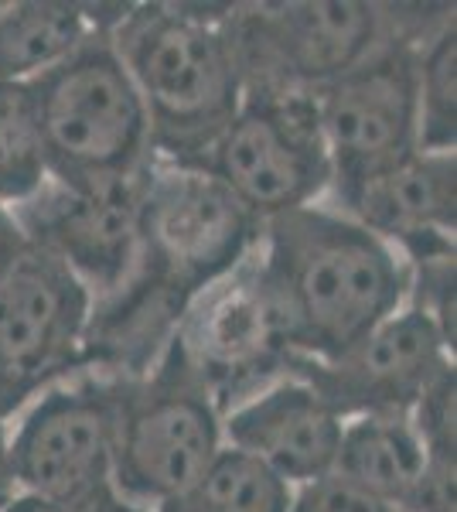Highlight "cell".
Listing matches in <instances>:
<instances>
[{
    "label": "cell",
    "mask_w": 457,
    "mask_h": 512,
    "mask_svg": "<svg viewBox=\"0 0 457 512\" xmlns=\"http://www.w3.org/2000/svg\"><path fill=\"white\" fill-rule=\"evenodd\" d=\"M256 274L290 359H338L410 297V263L321 205L263 222Z\"/></svg>",
    "instance_id": "1"
},
{
    "label": "cell",
    "mask_w": 457,
    "mask_h": 512,
    "mask_svg": "<svg viewBox=\"0 0 457 512\" xmlns=\"http://www.w3.org/2000/svg\"><path fill=\"white\" fill-rule=\"evenodd\" d=\"M110 38L144 99L154 158L195 164L243 103L229 7H127Z\"/></svg>",
    "instance_id": "2"
},
{
    "label": "cell",
    "mask_w": 457,
    "mask_h": 512,
    "mask_svg": "<svg viewBox=\"0 0 457 512\" xmlns=\"http://www.w3.org/2000/svg\"><path fill=\"white\" fill-rule=\"evenodd\" d=\"M48 171L58 181L130 175L154 158L151 120L110 28L31 79Z\"/></svg>",
    "instance_id": "3"
},
{
    "label": "cell",
    "mask_w": 457,
    "mask_h": 512,
    "mask_svg": "<svg viewBox=\"0 0 457 512\" xmlns=\"http://www.w3.org/2000/svg\"><path fill=\"white\" fill-rule=\"evenodd\" d=\"M430 7H423L427 14ZM406 14L393 4H355V0H307V4H249L229 7V35L236 48L239 79L246 86L290 82L321 89L389 38H423L454 7L437 18Z\"/></svg>",
    "instance_id": "4"
},
{
    "label": "cell",
    "mask_w": 457,
    "mask_h": 512,
    "mask_svg": "<svg viewBox=\"0 0 457 512\" xmlns=\"http://www.w3.org/2000/svg\"><path fill=\"white\" fill-rule=\"evenodd\" d=\"M195 164L260 222L314 205L331 188L318 89L290 82L246 86L239 113Z\"/></svg>",
    "instance_id": "5"
},
{
    "label": "cell",
    "mask_w": 457,
    "mask_h": 512,
    "mask_svg": "<svg viewBox=\"0 0 457 512\" xmlns=\"http://www.w3.org/2000/svg\"><path fill=\"white\" fill-rule=\"evenodd\" d=\"M222 444L219 403L171 342L151 373L123 379L113 492L130 509L154 512L185 492L212 465Z\"/></svg>",
    "instance_id": "6"
},
{
    "label": "cell",
    "mask_w": 457,
    "mask_h": 512,
    "mask_svg": "<svg viewBox=\"0 0 457 512\" xmlns=\"http://www.w3.org/2000/svg\"><path fill=\"white\" fill-rule=\"evenodd\" d=\"M263 222L198 164L151 158L140 198V267L181 297L229 277L260 246Z\"/></svg>",
    "instance_id": "7"
},
{
    "label": "cell",
    "mask_w": 457,
    "mask_h": 512,
    "mask_svg": "<svg viewBox=\"0 0 457 512\" xmlns=\"http://www.w3.org/2000/svg\"><path fill=\"white\" fill-rule=\"evenodd\" d=\"M123 379L93 376L45 386L11 434V475L18 492L82 506L110 499L116 420Z\"/></svg>",
    "instance_id": "8"
},
{
    "label": "cell",
    "mask_w": 457,
    "mask_h": 512,
    "mask_svg": "<svg viewBox=\"0 0 457 512\" xmlns=\"http://www.w3.org/2000/svg\"><path fill=\"white\" fill-rule=\"evenodd\" d=\"M417 41L389 38L365 62L318 89L331 192L338 202L362 181L417 154Z\"/></svg>",
    "instance_id": "9"
},
{
    "label": "cell",
    "mask_w": 457,
    "mask_h": 512,
    "mask_svg": "<svg viewBox=\"0 0 457 512\" xmlns=\"http://www.w3.org/2000/svg\"><path fill=\"white\" fill-rule=\"evenodd\" d=\"M147 164L130 175L48 178L31 202L14 209L28 243L58 256L89 287L93 301L120 291L140 263V198Z\"/></svg>",
    "instance_id": "10"
},
{
    "label": "cell",
    "mask_w": 457,
    "mask_h": 512,
    "mask_svg": "<svg viewBox=\"0 0 457 512\" xmlns=\"http://www.w3.org/2000/svg\"><path fill=\"white\" fill-rule=\"evenodd\" d=\"M171 342L219 410L287 376L290 349L256 274V250L229 277L191 297Z\"/></svg>",
    "instance_id": "11"
},
{
    "label": "cell",
    "mask_w": 457,
    "mask_h": 512,
    "mask_svg": "<svg viewBox=\"0 0 457 512\" xmlns=\"http://www.w3.org/2000/svg\"><path fill=\"white\" fill-rule=\"evenodd\" d=\"M444 338L417 308H400L338 359H290L287 373L314 386L345 420L410 417L430 383L454 366Z\"/></svg>",
    "instance_id": "12"
},
{
    "label": "cell",
    "mask_w": 457,
    "mask_h": 512,
    "mask_svg": "<svg viewBox=\"0 0 457 512\" xmlns=\"http://www.w3.org/2000/svg\"><path fill=\"white\" fill-rule=\"evenodd\" d=\"M93 294L58 256L28 243L0 277V362L35 396L86 352Z\"/></svg>",
    "instance_id": "13"
},
{
    "label": "cell",
    "mask_w": 457,
    "mask_h": 512,
    "mask_svg": "<svg viewBox=\"0 0 457 512\" xmlns=\"http://www.w3.org/2000/svg\"><path fill=\"white\" fill-rule=\"evenodd\" d=\"M345 417L297 376H280L229 407L222 441L249 454L290 489L335 472Z\"/></svg>",
    "instance_id": "14"
},
{
    "label": "cell",
    "mask_w": 457,
    "mask_h": 512,
    "mask_svg": "<svg viewBox=\"0 0 457 512\" xmlns=\"http://www.w3.org/2000/svg\"><path fill=\"white\" fill-rule=\"evenodd\" d=\"M342 216L389 243L406 263L454 256L457 164L454 154L417 151L345 195Z\"/></svg>",
    "instance_id": "15"
},
{
    "label": "cell",
    "mask_w": 457,
    "mask_h": 512,
    "mask_svg": "<svg viewBox=\"0 0 457 512\" xmlns=\"http://www.w3.org/2000/svg\"><path fill=\"white\" fill-rule=\"evenodd\" d=\"M120 14L99 18L86 4H58V0H21L0 4V82H31L55 69L72 52L96 35L113 28Z\"/></svg>",
    "instance_id": "16"
},
{
    "label": "cell",
    "mask_w": 457,
    "mask_h": 512,
    "mask_svg": "<svg viewBox=\"0 0 457 512\" xmlns=\"http://www.w3.org/2000/svg\"><path fill=\"white\" fill-rule=\"evenodd\" d=\"M427 461L410 417H352L345 420L335 475L400 509L420 485Z\"/></svg>",
    "instance_id": "17"
},
{
    "label": "cell",
    "mask_w": 457,
    "mask_h": 512,
    "mask_svg": "<svg viewBox=\"0 0 457 512\" xmlns=\"http://www.w3.org/2000/svg\"><path fill=\"white\" fill-rule=\"evenodd\" d=\"M294 489L249 454L222 444L185 492L161 502L154 512H290Z\"/></svg>",
    "instance_id": "18"
},
{
    "label": "cell",
    "mask_w": 457,
    "mask_h": 512,
    "mask_svg": "<svg viewBox=\"0 0 457 512\" xmlns=\"http://www.w3.org/2000/svg\"><path fill=\"white\" fill-rule=\"evenodd\" d=\"M45 137L31 82H0V205L18 209L48 185Z\"/></svg>",
    "instance_id": "19"
},
{
    "label": "cell",
    "mask_w": 457,
    "mask_h": 512,
    "mask_svg": "<svg viewBox=\"0 0 457 512\" xmlns=\"http://www.w3.org/2000/svg\"><path fill=\"white\" fill-rule=\"evenodd\" d=\"M457 144V28L454 14L417 41V151L454 154Z\"/></svg>",
    "instance_id": "20"
},
{
    "label": "cell",
    "mask_w": 457,
    "mask_h": 512,
    "mask_svg": "<svg viewBox=\"0 0 457 512\" xmlns=\"http://www.w3.org/2000/svg\"><path fill=\"white\" fill-rule=\"evenodd\" d=\"M454 366L440 373L434 383L423 390L417 407L410 410V424L417 431L427 458L457 461L454 444Z\"/></svg>",
    "instance_id": "21"
},
{
    "label": "cell",
    "mask_w": 457,
    "mask_h": 512,
    "mask_svg": "<svg viewBox=\"0 0 457 512\" xmlns=\"http://www.w3.org/2000/svg\"><path fill=\"white\" fill-rule=\"evenodd\" d=\"M290 512H400V509L331 472L301 485V489H294Z\"/></svg>",
    "instance_id": "22"
},
{
    "label": "cell",
    "mask_w": 457,
    "mask_h": 512,
    "mask_svg": "<svg viewBox=\"0 0 457 512\" xmlns=\"http://www.w3.org/2000/svg\"><path fill=\"white\" fill-rule=\"evenodd\" d=\"M0 512H140V509H130L120 495H110V499H99V502H82V506H65V502H48L38 499V495L18 492Z\"/></svg>",
    "instance_id": "23"
},
{
    "label": "cell",
    "mask_w": 457,
    "mask_h": 512,
    "mask_svg": "<svg viewBox=\"0 0 457 512\" xmlns=\"http://www.w3.org/2000/svg\"><path fill=\"white\" fill-rule=\"evenodd\" d=\"M24 250H28V236H24L18 216H14V209L0 205V277L14 267V260H18Z\"/></svg>",
    "instance_id": "24"
},
{
    "label": "cell",
    "mask_w": 457,
    "mask_h": 512,
    "mask_svg": "<svg viewBox=\"0 0 457 512\" xmlns=\"http://www.w3.org/2000/svg\"><path fill=\"white\" fill-rule=\"evenodd\" d=\"M28 400H31V393L24 390L18 379L4 369V362H0V424H7Z\"/></svg>",
    "instance_id": "25"
},
{
    "label": "cell",
    "mask_w": 457,
    "mask_h": 512,
    "mask_svg": "<svg viewBox=\"0 0 457 512\" xmlns=\"http://www.w3.org/2000/svg\"><path fill=\"white\" fill-rule=\"evenodd\" d=\"M18 495V485H14L11 475V431L7 424H0V509Z\"/></svg>",
    "instance_id": "26"
}]
</instances>
